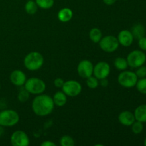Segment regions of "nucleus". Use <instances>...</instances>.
Listing matches in <instances>:
<instances>
[{
	"label": "nucleus",
	"mask_w": 146,
	"mask_h": 146,
	"mask_svg": "<svg viewBox=\"0 0 146 146\" xmlns=\"http://www.w3.org/2000/svg\"><path fill=\"white\" fill-rule=\"evenodd\" d=\"M99 46L104 51L107 53H113L116 51L119 47L118 38L114 36H106L102 37L98 42Z\"/></svg>",
	"instance_id": "obj_7"
},
{
	"label": "nucleus",
	"mask_w": 146,
	"mask_h": 146,
	"mask_svg": "<svg viewBox=\"0 0 146 146\" xmlns=\"http://www.w3.org/2000/svg\"><path fill=\"white\" fill-rule=\"evenodd\" d=\"M110 72H111V66L106 61H100L94 66L93 74L98 80L107 78L109 76Z\"/></svg>",
	"instance_id": "obj_9"
},
{
	"label": "nucleus",
	"mask_w": 146,
	"mask_h": 146,
	"mask_svg": "<svg viewBox=\"0 0 146 146\" xmlns=\"http://www.w3.org/2000/svg\"><path fill=\"white\" fill-rule=\"evenodd\" d=\"M118 121L120 123L125 126H131L133 123L135 121V116L131 111H125L121 112L118 115Z\"/></svg>",
	"instance_id": "obj_14"
},
{
	"label": "nucleus",
	"mask_w": 146,
	"mask_h": 146,
	"mask_svg": "<svg viewBox=\"0 0 146 146\" xmlns=\"http://www.w3.org/2000/svg\"><path fill=\"white\" fill-rule=\"evenodd\" d=\"M89 38L95 44H98L102 38V32L98 28L91 29L89 32Z\"/></svg>",
	"instance_id": "obj_20"
},
{
	"label": "nucleus",
	"mask_w": 146,
	"mask_h": 146,
	"mask_svg": "<svg viewBox=\"0 0 146 146\" xmlns=\"http://www.w3.org/2000/svg\"><path fill=\"white\" fill-rule=\"evenodd\" d=\"M53 98L47 94H38L31 104L33 112L38 116H46L52 113L54 108Z\"/></svg>",
	"instance_id": "obj_1"
},
{
	"label": "nucleus",
	"mask_w": 146,
	"mask_h": 146,
	"mask_svg": "<svg viewBox=\"0 0 146 146\" xmlns=\"http://www.w3.org/2000/svg\"><path fill=\"white\" fill-rule=\"evenodd\" d=\"M38 5L34 0H28L24 6L25 11L29 15H34L38 11Z\"/></svg>",
	"instance_id": "obj_18"
},
{
	"label": "nucleus",
	"mask_w": 146,
	"mask_h": 146,
	"mask_svg": "<svg viewBox=\"0 0 146 146\" xmlns=\"http://www.w3.org/2000/svg\"><path fill=\"white\" fill-rule=\"evenodd\" d=\"M35 1L38 7L43 9H48L54 4V0H36Z\"/></svg>",
	"instance_id": "obj_22"
},
{
	"label": "nucleus",
	"mask_w": 146,
	"mask_h": 146,
	"mask_svg": "<svg viewBox=\"0 0 146 146\" xmlns=\"http://www.w3.org/2000/svg\"><path fill=\"white\" fill-rule=\"evenodd\" d=\"M0 89H1V85H0Z\"/></svg>",
	"instance_id": "obj_36"
},
{
	"label": "nucleus",
	"mask_w": 146,
	"mask_h": 146,
	"mask_svg": "<svg viewBox=\"0 0 146 146\" xmlns=\"http://www.w3.org/2000/svg\"><path fill=\"white\" fill-rule=\"evenodd\" d=\"M114 66H115V68H117L118 70L124 71L128 68V64L126 58H123V57H118L114 61Z\"/></svg>",
	"instance_id": "obj_21"
},
{
	"label": "nucleus",
	"mask_w": 146,
	"mask_h": 146,
	"mask_svg": "<svg viewBox=\"0 0 146 146\" xmlns=\"http://www.w3.org/2000/svg\"><path fill=\"white\" fill-rule=\"evenodd\" d=\"M138 46L142 51H146V37L143 36L138 39Z\"/></svg>",
	"instance_id": "obj_29"
},
{
	"label": "nucleus",
	"mask_w": 146,
	"mask_h": 146,
	"mask_svg": "<svg viewBox=\"0 0 146 146\" xmlns=\"http://www.w3.org/2000/svg\"><path fill=\"white\" fill-rule=\"evenodd\" d=\"M103 1H104L106 5H113V4H115L116 0H103Z\"/></svg>",
	"instance_id": "obj_33"
},
{
	"label": "nucleus",
	"mask_w": 146,
	"mask_h": 146,
	"mask_svg": "<svg viewBox=\"0 0 146 146\" xmlns=\"http://www.w3.org/2000/svg\"><path fill=\"white\" fill-rule=\"evenodd\" d=\"M135 86L141 94H146V77L138 80Z\"/></svg>",
	"instance_id": "obj_24"
},
{
	"label": "nucleus",
	"mask_w": 146,
	"mask_h": 146,
	"mask_svg": "<svg viewBox=\"0 0 146 146\" xmlns=\"http://www.w3.org/2000/svg\"><path fill=\"white\" fill-rule=\"evenodd\" d=\"M138 78L135 72L131 71H125L118 75V84L125 88H133L135 86Z\"/></svg>",
	"instance_id": "obj_6"
},
{
	"label": "nucleus",
	"mask_w": 146,
	"mask_h": 146,
	"mask_svg": "<svg viewBox=\"0 0 146 146\" xmlns=\"http://www.w3.org/2000/svg\"><path fill=\"white\" fill-rule=\"evenodd\" d=\"M94 66L89 60H82L79 62L77 66V72L78 76L83 78H87L93 75Z\"/></svg>",
	"instance_id": "obj_11"
},
{
	"label": "nucleus",
	"mask_w": 146,
	"mask_h": 146,
	"mask_svg": "<svg viewBox=\"0 0 146 146\" xmlns=\"http://www.w3.org/2000/svg\"><path fill=\"white\" fill-rule=\"evenodd\" d=\"M131 129H132L133 133L135 135L140 134L143 130V124L142 122L135 121L131 125Z\"/></svg>",
	"instance_id": "obj_26"
},
{
	"label": "nucleus",
	"mask_w": 146,
	"mask_h": 146,
	"mask_svg": "<svg viewBox=\"0 0 146 146\" xmlns=\"http://www.w3.org/2000/svg\"><path fill=\"white\" fill-rule=\"evenodd\" d=\"M144 145L146 146V138L145 139V141H144Z\"/></svg>",
	"instance_id": "obj_35"
},
{
	"label": "nucleus",
	"mask_w": 146,
	"mask_h": 146,
	"mask_svg": "<svg viewBox=\"0 0 146 146\" xmlns=\"http://www.w3.org/2000/svg\"><path fill=\"white\" fill-rule=\"evenodd\" d=\"M134 116L135 121L146 123V104H142L135 108L134 111Z\"/></svg>",
	"instance_id": "obj_15"
},
{
	"label": "nucleus",
	"mask_w": 146,
	"mask_h": 146,
	"mask_svg": "<svg viewBox=\"0 0 146 146\" xmlns=\"http://www.w3.org/2000/svg\"><path fill=\"white\" fill-rule=\"evenodd\" d=\"M73 18V11L70 8L65 7L58 12V19L61 22H68Z\"/></svg>",
	"instance_id": "obj_16"
},
{
	"label": "nucleus",
	"mask_w": 146,
	"mask_h": 146,
	"mask_svg": "<svg viewBox=\"0 0 146 146\" xmlns=\"http://www.w3.org/2000/svg\"><path fill=\"white\" fill-rule=\"evenodd\" d=\"M3 133H4V130H3L2 126H1V125H0V136H1V135H2Z\"/></svg>",
	"instance_id": "obj_34"
},
{
	"label": "nucleus",
	"mask_w": 146,
	"mask_h": 146,
	"mask_svg": "<svg viewBox=\"0 0 146 146\" xmlns=\"http://www.w3.org/2000/svg\"><path fill=\"white\" fill-rule=\"evenodd\" d=\"M44 58L42 54L37 51H32L27 54L24 59L26 68L29 71H37L43 66Z\"/></svg>",
	"instance_id": "obj_2"
},
{
	"label": "nucleus",
	"mask_w": 146,
	"mask_h": 146,
	"mask_svg": "<svg viewBox=\"0 0 146 146\" xmlns=\"http://www.w3.org/2000/svg\"><path fill=\"white\" fill-rule=\"evenodd\" d=\"M86 84L88 88H91V89H94V88L98 87L99 82H98V78H96L94 76H91L86 78Z\"/></svg>",
	"instance_id": "obj_27"
},
{
	"label": "nucleus",
	"mask_w": 146,
	"mask_h": 146,
	"mask_svg": "<svg viewBox=\"0 0 146 146\" xmlns=\"http://www.w3.org/2000/svg\"><path fill=\"white\" fill-rule=\"evenodd\" d=\"M54 105L58 107H62L66 104L67 96L66 95L64 91H57L54 94L53 97Z\"/></svg>",
	"instance_id": "obj_17"
},
{
	"label": "nucleus",
	"mask_w": 146,
	"mask_h": 146,
	"mask_svg": "<svg viewBox=\"0 0 146 146\" xmlns=\"http://www.w3.org/2000/svg\"><path fill=\"white\" fill-rule=\"evenodd\" d=\"M62 89L67 96L76 97L81 94L82 86L78 81L75 80H69L64 81Z\"/></svg>",
	"instance_id": "obj_8"
},
{
	"label": "nucleus",
	"mask_w": 146,
	"mask_h": 146,
	"mask_svg": "<svg viewBox=\"0 0 146 146\" xmlns=\"http://www.w3.org/2000/svg\"><path fill=\"white\" fill-rule=\"evenodd\" d=\"M60 145L61 146H74L75 145V142L73 138L69 135H64L60 139Z\"/></svg>",
	"instance_id": "obj_23"
},
{
	"label": "nucleus",
	"mask_w": 146,
	"mask_h": 146,
	"mask_svg": "<svg viewBox=\"0 0 146 146\" xmlns=\"http://www.w3.org/2000/svg\"><path fill=\"white\" fill-rule=\"evenodd\" d=\"M24 87L29 94L38 95L43 94L45 91L46 84L41 78L31 77L27 79Z\"/></svg>",
	"instance_id": "obj_3"
},
{
	"label": "nucleus",
	"mask_w": 146,
	"mask_h": 146,
	"mask_svg": "<svg viewBox=\"0 0 146 146\" xmlns=\"http://www.w3.org/2000/svg\"><path fill=\"white\" fill-rule=\"evenodd\" d=\"M117 38H118L119 44L125 47H128L131 46L134 40L132 32L127 29H124L120 31Z\"/></svg>",
	"instance_id": "obj_12"
},
{
	"label": "nucleus",
	"mask_w": 146,
	"mask_h": 146,
	"mask_svg": "<svg viewBox=\"0 0 146 146\" xmlns=\"http://www.w3.org/2000/svg\"><path fill=\"white\" fill-rule=\"evenodd\" d=\"M19 121V115L14 110H4L0 112V125L2 127H11L17 125Z\"/></svg>",
	"instance_id": "obj_4"
},
{
	"label": "nucleus",
	"mask_w": 146,
	"mask_h": 146,
	"mask_svg": "<svg viewBox=\"0 0 146 146\" xmlns=\"http://www.w3.org/2000/svg\"><path fill=\"white\" fill-rule=\"evenodd\" d=\"M131 32H132L134 38L139 39V38L143 37L145 35V28L142 24H137L133 26Z\"/></svg>",
	"instance_id": "obj_19"
},
{
	"label": "nucleus",
	"mask_w": 146,
	"mask_h": 146,
	"mask_svg": "<svg viewBox=\"0 0 146 146\" xmlns=\"http://www.w3.org/2000/svg\"><path fill=\"white\" fill-rule=\"evenodd\" d=\"M29 93L25 89V88H22L19 91L18 96H17V98L18 100L20 102H26L27 101H28V99L29 98Z\"/></svg>",
	"instance_id": "obj_25"
},
{
	"label": "nucleus",
	"mask_w": 146,
	"mask_h": 146,
	"mask_svg": "<svg viewBox=\"0 0 146 146\" xmlns=\"http://www.w3.org/2000/svg\"><path fill=\"white\" fill-rule=\"evenodd\" d=\"M54 86L57 88H62L63 85L64 84V81L61 78H57L54 81Z\"/></svg>",
	"instance_id": "obj_30"
},
{
	"label": "nucleus",
	"mask_w": 146,
	"mask_h": 146,
	"mask_svg": "<svg viewBox=\"0 0 146 146\" xmlns=\"http://www.w3.org/2000/svg\"><path fill=\"white\" fill-rule=\"evenodd\" d=\"M9 79L11 84L16 86H23L27 81V76L21 70H14L10 74Z\"/></svg>",
	"instance_id": "obj_13"
},
{
	"label": "nucleus",
	"mask_w": 146,
	"mask_h": 146,
	"mask_svg": "<svg viewBox=\"0 0 146 146\" xmlns=\"http://www.w3.org/2000/svg\"><path fill=\"white\" fill-rule=\"evenodd\" d=\"M137 71H135V74L137 75L138 78H142L146 77V66H141L137 68Z\"/></svg>",
	"instance_id": "obj_28"
},
{
	"label": "nucleus",
	"mask_w": 146,
	"mask_h": 146,
	"mask_svg": "<svg viewBox=\"0 0 146 146\" xmlns=\"http://www.w3.org/2000/svg\"><path fill=\"white\" fill-rule=\"evenodd\" d=\"M41 146H56V143H54V142L50 141H44L41 144Z\"/></svg>",
	"instance_id": "obj_31"
},
{
	"label": "nucleus",
	"mask_w": 146,
	"mask_h": 146,
	"mask_svg": "<svg viewBox=\"0 0 146 146\" xmlns=\"http://www.w3.org/2000/svg\"><path fill=\"white\" fill-rule=\"evenodd\" d=\"M10 142L13 146H28L30 143L28 135L22 131H17L13 133L10 138Z\"/></svg>",
	"instance_id": "obj_10"
},
{
	"label": "nucleus",
	"mask_w": 146,
	"mask_h": 146,
	"mask_svg": "<svg viewBox=\"0 0 146 146\" xmlns=\"http://www.w3.org/2000/svg\"><path fill=\"white\" fill-rule=\"evenodd\" d=\"M100 84L103 87H106L108 84V81L107 80V78H103V79L100 80Z\"/></svg>",
	"instance_id": "obj_32"
},
{
	"label": "nucleus",
	"mask_w": 146,
	"mask_h": 146,
	"mask_svg": "<svg viewBox=\"0 0 146 146\" xmlns=\"http://www.w3.org/2000/svg\"><path fill=\"white\" fill-rule=\"evenodd\" d=\"M128 66L131 68H138L144 65L146 61V55L142 50H134L127 56Z\"/></svg>",
	"instance_id": "obj_5"
}]
</instances>
